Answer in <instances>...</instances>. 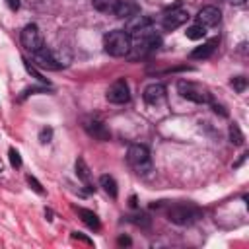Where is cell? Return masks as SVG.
I'll return each mask as SVG.
<instances>
[{
    "instance_id": "cell-1",
    "label": "cell",
    "mask_w": 249,
    "mask_h": 249,
    "mask_svg": "<svg viewBox=\"0 0 249 249\" xmlns=\"http://www.w3.org/2000/svg\"><path fill=\"white\" fill-rule=\"evenodd\" d=\"M130 37H132V45H130L132 58L150 54V53L156 51V49L160 47V43H161V37H160L156 31H152L150 27H146V29H142V31L130 35ZM130 53H128V54H130Z\"/></svg>"
},
{
    "instance_id": "cell-2",
    "label": "cell",
    "mask_w": 249,
    "mask_h": 249,
    "mask_svg": "<svg viewBox=\"0 0 249 249\" xmlns=\"http://www.w3.org/2000/svg\"><path fill=\"white\" fill-rule=\"evenodd\" d=\"M130 45H132V37L124 31V29H115L109 31L103 37V49L109 56H126L130 53Z\"/></svg>"
},
{
    "instance_id": "cell-3",
    "label": "cell",
    "mask_w": 249,
    "mask_h": 249,
    "mask_svg": "<svg viewBox=\"0 0 249 249\" xmlns=\"http://www.w3.org/2000/svg\"><path fill=\"white\" fill-rule=\"evenodd\" d=\"M126 163L138 173V175H146L152 171V156L150 150L142 144H132L126 152Z\"/></svg>"
},
{
    "instance_id": "cell-4",
    "label": "cell",
    "mask_w": 249,
    "mask_h": 249,
    "mask_svg": "<svg viewBox=\"0 0 249 249\" xmlns=\"http://www.w3.org/2000/svg\"><path fill=\"white\" fill-rule=\"evenodd\" d=\"M177 91L183 99H189L193 103H198V105H206V103H212V95L210 91L200 86V84H195V82H187V80H181L177 84Z\"/></svg>"
},
{
    "instance_id": "cell-5",
    "label": "cell",
    "mask_w": 249,
    "mask_h": 249,
    "mask_svg": "<svg viewBox=\"0 0 249 249\" xmlns=\"http://www.w3.org/2000/svg\"><path fill=\"white\" fill-rule=\"evenodd\" d=\"M165 216L169 222H173L177 226H191L193 222H196L200 218V210L191 204H173L165 210Z\"/></svg>"
},
{
    "instance_id": "cell-6",
    "label": "cell",
    "mask_w": 249,
    "mask_h": 249,
    "mask_svg": "<svg viewBox=\"0 0 249 249\" xmlns=\"http://www.w3.org/2000/svg\"><path fill=\"white\" fill-rule=\"evenodd\" d=\"M33 58H35V64L39 68H47V70H60L68 64L66 60H62V56H58L53 49H49L45 45L37 53H33Z\"/></svg>"
},
{
    "instance_id": "cell-7",
    "label": "cell",
    "mask_w": 249,
    "mask_h": 249,
    "mask_svg": "<svg viewBox=\"0 0 249 249\" xmlns=\"http://www.w3.org/2000/svg\"><path fill=\"white\" fill-rule=\"evenodd\" d=\"M19 39H21L23 49H25V51H29L31 54H33V53H37V51L43 47V35H41L39 27H37L35 23H27V25L21 29Z\"/></svg>"
},
{
    "instance_id": "cell-8",
    "label": "cell",
    "mask_w": 249,
    "mask_h": 249,
    "mask_svg": "<svg viewBox=\"0 0 249 249\" xmlns=\"http://www.w3.org/2000/svg\"><path fill=\"white\" fill-rule=\"evenodd\" d=\"M107 101L109 103H115V105H123V103H128L130 101V88L126 84V80H117L109 86L107 93H105Z\"/></svg>"
},
{
    "instance_id": "cell-9",
    "label": "cell",
    "mask_w": 249,
    "mask_h": 249,
    "mask_svg": "<svg viewBox=\"0 0 249 249\" xmlns=\"http://www.w3.org/2000/svg\"><path fill=\"white\" fill-rule=\"evenodd\" d=\"M189 19V12L183 10V8H171L163 14V19H161V27L165 31H173L177 27H181L185 21Z\"/></svg>"
},
{
    "instance_id": "cell-10",
    "label": "cell",
    "mask_w": 249,
    "mask_h": 249,
    "mask_svg": "<svg viewBox=\"0 0 249 249\" xmlns=\"http://www.w3.org/2000/svg\"><path fill=\"white\" fill-rule=\"evenodd\" d=\"M195 18H196V23L198 25H202V27H214V25L220 23L222 12L216 6H204V8L198 10V14Z\"/></svg>"
},
{
    "instance_id": "cell-11",
    "label": "cell",
    "mask_w": 249,
    "mask_h": 249,
    "mask_svg": "<svg viewBox=\"0 0 249 249\" xmlns=\"http://www.w3.org/2000/svg\"><path fill=\"white\" fill-rule=\"evenodd\" d=\"M142 97L148 105H160L163 99H165V86L160 84V82H154V84H148L142 91Z\"/></svg>"
},
{
    "instance_id": "cell-12",
    "label": "cell",
    "mask_w": 249,
    "mask_h": 249,
    "mask_svg": "<svg viewBox=\"0 0 249 249\" xmlns=\"http://www.w3.org/2000/svg\"><path fill=\"white\" fill-rule=\"evenodd\" d=\"M113 14L117 18H121V19H128V18L140 14V6H138L136 0H119L115 10H113Z\"/></svg>"
},
{
    "instance_id": "cell-13",
    "label": "cell",
    "mask_w": 249,
    "mask_h": 249,
    "mask_svg": "<svg viewBox=\"0 0 249 249\" xmlns=\"http://www.w3.org/2000/svg\"><path fill=\"white\" fill-rule=\"evenodd\" d=\"M150 25H152V18H150V16L136 14V16H132V18L126 19L124 31H126L128 35H134V33H138V31H142V29H146V27H150Z\"/></svg>"
},
{
    "instance_id": "cell-14",
    "label": "cell",
    "mask_w": 249,
    "mask_h": 249,
    "mask_svg": "<svg viewBox=\"0 0 249 249\" xmlns=\"http://www.w3.org/2000/svg\"><path fill=\"white\" fill-rule=\"evenodd\" d=\"M84 128H86V132H88L89 136H93L95 140L105 142V140L111 138V132L107 130V126H105L101 121H95V119H93V121H86Z\"/></svg>"
},
{
    "instance_id": "cell-15",
    "label": "cell",
    "mask_w": 249,
    "mask_h": 249,
    "mask_svg": "<svg viewBox=\"0 0 249 249\" xmlns=\"http://www.w3.org/2000/svg\"><path fill=\"white\" fill-rule=\"evenodd\" d=\"M76 175H78V179L86 185V189H88L89 193L95 191L93 181H91V171H89V167H88V163H86L84 158H78V160H76Z\"/></svg>"
},
{
    "instance_id": "cell-16",
    "label": "cell",
    "mask_w": 249,
    "mask_h": 249,
    "mask_svg": "<svg viewBox=\"0 0 249 249\" xmlns=\"http://www.w3.org/2000/svg\"><path fill=\"white\" fill-rule=\"evenodd\" d=\"M218 43H220V39H218V37H214V39H210V41L202 43L200 47H196L195 51H191V58H195V60H202V58L212 56V53L216 51V45H218Z\"/></svg>"
},
{
    "instance_id": "cell-17",
    "label": "cell",
    "mask_w": 249,
    "mask_h": 249,
    "mask_svg": "<svg viewBox=\"0 0 249 249\" xmlns=\"http://www.w3.org/2000/svg\"><path fill=\"white\" fill-rule=\"evenodd\" d=\"M76 212H78V216L82 218V222L88 226V228H91V230H99V218H97V214L95 212H91V210H88V208H78L76 206Z\"/></svg>"
},
{
    "instance_id": "cell-18",
    "label": "cell",
    "mask_w": 249,
    "mask_h": 249,
    "mask_svg": "<svg viewBox=\"0 0 249 249\" xmlns=\"http://www.w3.org/2000/svg\"><path fill=\"white\" fill-rule=\"evenodd\" d=\"M99 185L103 187V191L111 196V198H117V195H119V189H117V181L111 177V175H101L99 177Z\"/></svg>"
},
{
    "instance_id": "cell-19",
    "label": "cell",
    "mask_w": 249,
    "mask_h": 249,
    "mask_svg": "<svg viewBox=\"0 0 249 249\" xmlns=\"http://www.w3.org/2000/svg\"><path fill=\"white\" fill-rule=\"evenodd\" d=\"M119 0H91V6L97 10V12H103V14H109L115 10Z\"/></svg>"
},
{
    "instance_id": "cell-20",
    "label": "cell",
    "mask_w": 249,
    "mask_h": 249,
    "mask_svg": "<svg viewBox=\"0 0 249 249\" xmlns=\"http://www.w3.org/2000/svg\"><path fill=\"white\" fill-rule=\"evenodd\" d=\"M185 35H187V39H193V41H198V39H202V37L206 35V27H202V25H198V23H195V25H191V27H187V31H185Z\"/></svg>"
},
{
    "instance_id": "cell-21",
    "label": "cell",
    "mask_w": 249,
    "mask_h": 249,
    "mask_svg": "<svg viewBox=\"0 0 249 249\" xmlns=\"http://www.w3.org/2000/svg\"><path fill=\"white\" fill-rule=\"evenodd\" d=\"M230 142L231 144H235V146H241L243 142H245V136H243V132L239 130V126L233 123V124H230Z\"/></svg>"
},
{
    "instance_id": "cell-22",
    "label": "cell",
    "mask_w": 249,
    "mask_h": 249,
    "mask_svg": "<svg viewBox=\"0 0 249 249\" xmlns=\"http://www.w3.org/2000/svg\"><path fill=\"white\" fill-rule=\"evenodd\" d=\"M23 66H25V70H27V72H29L33 78H37L41 84H47V86H49V80H47V78H43V74H41V72H37V70H35V66H33V64H31L27 58H23Z\"/></svg>"
},
{
    "instance_id": "cell-23",
    "label": "cell",
    "mask_w": 249,
    "mask_h": 249,
    "mask_svg": "<svg viewBox=\"0 0 249 249\" xmlns=\"http://www.w3.org/2000/svg\"><path fill=\"white\" fill-rule=\"evenodd\" d=\"M230 86H231L237 93H241V91H245V88H247V78H245V76H235V78H231Z\"/></svg>"
},
{
    "instance_id": "cell-24",
    "label": "cell",
    "mask_w": 249,
    "mask_h": 249,
    "mask_svg": "<svg viewBox=\"0 0 249 249\" xmlns=\"http://www.w3.org/2000/svg\"><path fill=\"white\" fill-rule=\"evenodd\" d=\"M8 156H10V163L14 167H21V156H19V152L16 148H10L8 150Z\"/></svg>"
},
{
    "instance_id": "cell-25",
    "label": "cell",
    "mask_w": 249,
    "mask_h": 249,
    "mask_svg": "<svg viewBox=\"0 0 249 249\" xmlns=\"http://www.w3.org/2000/svg\"><path fill=\"white\" fill-rule=\"evenodd\" d=\"M25 179H27L29 187H31V189H33V191H35L37 195H45V189H43V185H41V183H39V181H37V179H35L33 175H27Z\"/></svg>"
},
{
    "instance_id": "cell-26",
    "label": "cell",
    "mask_w": 249,
    "mask_h": 249,
    "mask_svg": "<svg viewBox=\"0 0 249 249\" xmlns=\"http://www.w3.org/2000/svg\"><path fill=\"white\" fill-rule=\"evenodd\" d=\"M128 220H130V222H134L136 226H142V228H148V226H150V218H148L146 214H138V216H130Z\"/></svg>"
},
{
    "instance_id": "cell-27",
    "label": "cell",
    "mask_w": 249,
    "mask_h": 249,
    "mask_svg": "<svg viewBox=\"0 0 249 249\" xmlns=\"http://www.w3.org/2000/svg\"><path fill=\"white\" fill-rule=\"evenodd\" d=\"M51 138H53V128H51V126L41 128V132H39V140H41V144L51 142Z\"/></svg>"
},
{
    "instance_id": "cell-28",
    "label": "cell",
    "mask_w": 249,
    "mask_h": 249,
    "mask_svg": "<svg viewBox=\"0 0 249 249\" xmlns=\"http://www.w3.org/2000/svg\"><path fill=\"white\" fill-rule=\"evenodd\" d=\"M212 109H214V113H220L222 117H228V111H226L222 105H218V103H212Z\"/></svg>"
},
{
    "instance_id": "cell-29",
    "label": "cell",
    "mask_w": 249,
    "mask_h": 249,
    "mask_svg": "<svg viewBox=\"0 0 249 249\" xmlns=\"http://www.w3.org/2000/svg\"><path fill=\"white\" fill-rule=\"evenodd\" d=\"M6 4H8V8L14 10V12L19 8V0H6Z\"/></svg>"
},
{
    "instance_id": "cell-30",
    "label": "cell",
    "mask_w": 249,
    "mask_h": 249,
    "mask_svg": "<svg viewBox=\"0 0 249 249\" xmlns=\"http://www.w3.org/2000/svg\"><path fill=\"white\" fill-rule=\"evenodd\" d=\"M119 243H121V245H128L130 239H128V237H119Z\"/></svg>"
},
{
    "instance_id": "cell-31",
    "label": "cell",
    "mask_w": 249,
    "mask_h": 249,
    "mask_svg": "<svg viewBox=\"0 0 249 249\" xmlns=\"http://www.w3.org/2000/svg\"><path fill=\"white\" fill-rule=\"evenodd\" d=\"M130 206H132V208L136 206V196H130Z\"/></svg>"
},
{
    "instance_id": "cell-32",
    "label": "cell",
    "mask_w": 249,
    "mask_h": 249,
    "mask_svg": "<svg viewBox=\"0 0 249 249\" xmlns=\"http://www.w3.org/2000/svg\"><path fill=\"white\" fill-rule=\"evenodd\" d=\"M230 2H233V4H243L245 0H230Z\"/></svg>"
},
{
    "instance_id": "cell-33",
    "label": "cell",
    "mask_w": 249,
    "mask_h": 249,
    "mask_svg": "<svg viewBox=\"0 0 249 249\" xmlns=\"http://www.w3.org/2000/svg\"><path fill=\"white\" fill-rule=\"evenodd\" d=\"M2 169H4V165H2V160H0V171H2Z\"/></svg>"
}]
</instances>
